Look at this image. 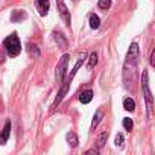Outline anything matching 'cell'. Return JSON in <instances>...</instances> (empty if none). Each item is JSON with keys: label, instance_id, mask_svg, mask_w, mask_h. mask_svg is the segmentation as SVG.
I'll use <instances>...</instances> for the list:
<instances>
[{"label": "cell", "instance_id": "obj_1", "mask_svg": "<svg viewBox=\"0 0 155 155\" xmlns=\"http://www.w3.org/2000/svg\"><path fill=\"white\" fill-rule=\"evenodd\" d=\"M3 46H5L9 56H17L21 52V43H20L17 34H11L9 37H6L3 41Z\"/></svg>", "mask_w": 155, "mask_h": 155}, {"label": "cell", "instance_id": "obj_2", "mask_svg": "<svg viewBox=\"0 0 155 155\" xmlns=\"http://www.w3.org/2000/svg\"><path fill=\"white\" fill-rule=\"evenodd\" d=\"M141 87H143V93H144V99H146V108H147V116H152L153 111V101H152V93L149 88V76L147 71L143 70V76H141Z\"/></svg>", "mask_w": 155, "mask_h": 155}, {"label": "cell", "instance_id": "obj_3", "mask_svg": "<svg viewBox=\"0 0 155 155\" xmlns=\"http://www.w3.org/2000/svg\"><path fill=\"white\" fill-rule=\"evenodd\" d=\"M68 55H62L61 56V59H59V62H58V65H56V82L58 84H62V81H64V78H65V73H67V64H68Z\"/></svg>", "mask_w": 155, "mask_h": 155}, {"label": "cell", "instance_id": "obj_4", "mask_svg": "<svg viewBox=\"0 0 155 155\" xmlns=\"http://www.w3.org/2000/svg\"><path fill=\"white\" fill-rule=\"evenodd\" d=\"M56 6H58V11H59V15H61L62 21H64L67 26H70L71 17H70V12H68V9H67V6H65V3H64V0H56Z\"/></svg>", "mask_w": 155, "mask_h": 155}, {"label": "cell", "instance_id": "obj_5", "mask_svg": "<svg viewBox=\"0 0 155 155\" xmlns=\"http://www.w3.org/2000/svg\"><path fill=\"white\" fill-rule=\"evenodd\" d=\"M35 5H37V9L40 12V15H47L49 12V8H50V0H35Z\"/></svg>", "mask_w": 155, "mask_h": 155}, {"label": "cell", "instance_id": "obj_6", "mask_svg": "<svg viewBox=\"0 0 155 155\" xmlns=\"http://www.w3.org/2000/svg\"><path fill=\"white\" fill-rule=\"evenodd\" d=\"M70 84H71V81H70V79H67V81H65V84L61 87V90L58 91V96H56V99H55V102H53V107H58V105L61 104V101L64 99L65 93L68 91V87H70Z\"/></svg>", "mask_w": 155, "mask_h": 155}, {"label": "cell", "instance_id": "obj_7", "mask_svg": "<svg viewBox=\"0 0 155 155\" xmlns=\"http://www.w3.org/2000/svg\"><path fill=\"white\" fill-rule=\"evenodd\" d=\"M53 40H55V43L64 50V49H67V46H68V43H67V38L64 37V34H61V32H58V31H55L53 32Z\"/></svg>", "mask_w": 155, "mask_h": 155}, {"label": "cell", "instance_id": "obj_8", "mask_svg": "<svg viewBox=\"0 0 155 155\" xmlns=\"http://www.w3.org/2000/svg\"><path fill=\"white\" fill-rule=\"evenodd\" d=\"M9 134H11V122L6 120L5 122V126L2 129V132H0V144H5L9 138Z\"/></svg>", "mask_w": 155, "mask_h": 155}, {"label": "cell", "instance_id": "obj_9", "mask_svg": "<svg viewBox=\"0 0 155 155\" xmlns=\"http://www.w3.org/2000/svg\"><path fill=\"white\" fill-rule=\"evenodd\" d=\"M26 17H28V14H26L25 11H20V9H14V11H12V14H11V21H14V23H18V21L25 20Z\"/></svg>", "mask_w": 155, "mask_h": 155}, {"label": "cell", "instance_id": "obj_10", "mask_svg": "<svg viewBox=\"0 0 155 155\" xmlns=\"http://www.w3.org/2000/svg\"><path fill=\"white\" fill-rule=\"evenodd\" d=\"M102 117H104V110H101V108H99V110L96 111L94 117H93V122H91V131H94V129L97 128V125L101 123Z\"/></svg>", "mask_w": 155, "mask_h": 155}, {"label": "cell", "instance_id": "obj_11", "mask_svg": "<svg viewBox=\"0 0 155 155\" xmlns=\"http://www.w3.org/2000/svg\"><path fill=\"white\" fill-rule=\"evenodd\" d=\"M107 140H108V132L105 131V132H102V134L97 137V140H96V146H97V149H99V150H101V149L105 146Z\"/></svg>", "mask_w": 155, "mask_h": 155}, {"label": "cell", "instance_id": "obj_12", "mask_svg": "<svg viewBox=\"0 0 155 155\" xmlns=\"http://www.w3.org/2000/svg\"><path fill=\"white\" fill-rule=\"evenodd\" d=\"M91 99H93V91H91V90H87V91H84V93L79 96V101H81L82 104H90Z\"/></svg>", "mask_w": 155, "mask_h": 155}, {"label": "cell", "instance_id": "obj_13", "mask_svg": "<svg viewBox=\"0 0 155 155\" xmlns=\"http://www.w3.org/2000/svg\"><path fill=\"white\" fill-rule=\"evenodd\" d=\"M123 107H125V110L126 111H135V102H134V99H131V97H126L125 101H123Z\"/></svg>", "mask_w": 155, "mask_h": 155}, {"label": "cell", "instance_id": "obj_14", "mask_svg": "<svg viewBox=\"0 0 155 155\" xmlns=\"http://www.w3.org/2000/svg\"><path fill=\"white\" fill-rule=\"evenodd\" d=\"M67 141H68V144H70L71 147H76L78 143H79V140H78V137H76L74 132H68V134H67Z\"/></svg>", "mask_w": 155, "mask_h": 155}, {"label": "cell", "instance_id": "obj_15", "mask_svg": "<svg viewBox=\"0 0 155 155\" xmlns=\"http://www.w3.org/2000/svg\"><path fill=\"white\" fill-rule=\"evenodd\" d=\"M99 26H101L99 17H97L96 14H91V15H90V28H91V29H97Z\"/></svg>", "mask_w": 155, "mask_h": 155}, {"label": "cell", "instance_id": "obj_16", "mask_svg": "<svg viewBox=\"0 0 155 155\" xmlns=\"http://www.w3.org/2000/svg\"><path fill=\"white\" fill-rule=\"evenodd\" d=\"M28 52H29V55L34 56V58H38V56H40V50H38V47H37L35 44H28Z\"/></svg>", "mask_w": 155, "mask_h": 155}, {"label": "cell", "instance_id": "obj_17", "mask_svg": "<svg viewBox=\"0 0 155 155\" xmlns=\"http://www.w3.org/2000/svg\"><path fill=\"white\" fill-rule=\"evenodd\" d=\"M97 6H99V9L107 11V9H110V6H111V0H99Z\"/></svg>", "mask_w": 155, "mask_h": 155}, {"label": "cell", "instance_id": "obj_18", "mask_svg": "<svg viewBox=\"0 0 155 155\" xmlns=\"http://www.w3.org/2000/svg\"><path fill=\"white\" fill-rule=\"evenodd\" d=\"M96 64H97V53L93 52L90 53V58H88V68H93Z\"/></svg>", "mask_w": 155, "mask_h": 155}, {"label": "cell", "instance_id": "obj_19", "mask_svg": "<svg viewBox=\"0 0 155 155\" xmlns=\"http://www.w3.org/2000/svg\"><path fill=\"white\" fill-rule=\"evenodd\" d=\"M132 126H134V122H132V119H129V117L123 119V128H125L126 131H131V129H132Z\"/></svg>", "mask_w": 155, "mask_h": 155}, {"label": "cell", "instance_id": "obj_20", "mask_svg": "<svg viewBox=\"0 0 155 155\" xmlns=\"http://www.w3.org/2000/svg\"><path fill=\"white\" fill-rule=\"evenodd\" d=\"M114 143H116V146H117V147H122V144H123V134H117V135H116V141H114Z\"/></svg>", "mask_w": 155, "mask_h": 155}, {"label": "cell", "instance_id": "obj_21", "mask_svg": "<svg viewBox=\"0 0 155 155\" xmlns=\"http://www.w3.org/2000/svg\"><path fill=\"white\" fill-rule=\"evenodd\" d=\"M87 153H99V149H90V150H87Z\"/></svg>", "mask_w": 155, "mask_h": 155}, {"label": "cell", "instance_id": "obj_22", "mask_svg": "<svg viewBox=\"0 0 155 155\" xmlns=\"http://www.w3.org/2000/svg\"><path fill=\"white\" fill-rule=\"evenodd\" d=\"M153 50H152V53H150V65H155V62H153Z\"/></svg>", "mask_w": 155, "mask_h": 155}, {"label": "cell", "instance_id": "obj_23", "mask_svg": "<svg viewBox=\"0 0 155 155\" xmlns=\"http://www.w3.org/2000/svg\"><path fill=\"white\" fill-rule=\"evenodd\" d=\"M73 2H78V0H73Z\"/></svg>", "mask_w": 155, "mask_h": 155}]
</instances>
